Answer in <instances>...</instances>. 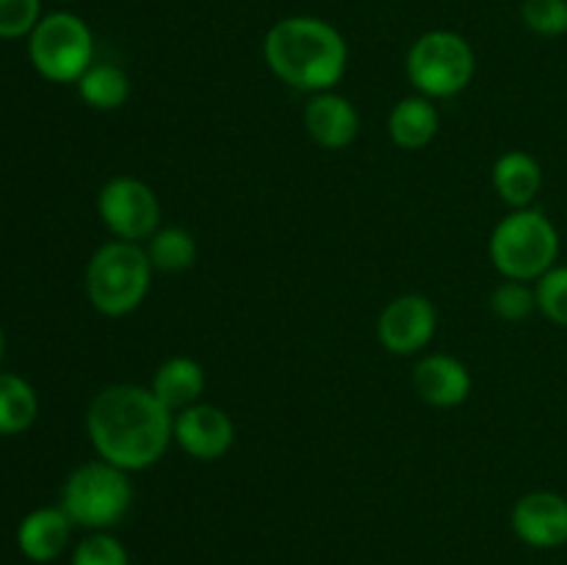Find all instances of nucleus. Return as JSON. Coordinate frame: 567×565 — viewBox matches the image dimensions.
<instances>
[{
  "label": "nucleus",
  "instance_id": "1",
  "mask_svg": "<svg viewBox=\"0 0 567 565\" xmlns=\"http://www.w3.org/2000/svg\"><path fill=\"white\" fill-rule=\"evenodd\" d=\"M86 432L100 460L131 474L164 458L175 441V413L150 388L120 382L94 393Z\"/></svg>",
  "mask_w": 567,
  "mask_h": 565
},
{
  "label": "nucleus",
  "instance_id": "2",
  "mask_svg": "<svg viewBox=\"0 0 567 565\" xmlns=\"http://www.w3.org/2000/svg\"><path fill=\"white\" fill-rule=\"evenodd\" d=\"M264 59L286 86L297 92H332L349 66V44L321 17L293 14L275 22L264 39Z\"/></svg>",
  "mask_w": 567,
  "mask_h": 565
},
{
  "label": "nucleus",
  "instance_id": "3",
  "mask_svg": "<svg viewBox=\"0 0 567 565\" xmlns=\"http://www.w3.org/2000/svg\"><path fill=\"white\" fill-rule=\"evenodd\" d=\"M559 230L540 208H515L491 233V260L504 280L537 282L557 266Z\"/></svg>",
  "mask_w": 567,
  "mask_h": 565
},
{
  "label": "nucleus",
  "instance_id": "4",
  "mask_svg": "<svg viewBox=\"0 0 567 565\" xmlns=\"http://www.w3.org/2000/svg\"><path fill=\"white\" fill-rule=\"evenodd\" d=\"M150 280L153 264L144 253V244L114 238L89 258L86 297L97 314L120 319L147 299Z\"/></svg>",
  "mask_w": 567,
  "mask_h": 565
},
{
  "label": "nucleus",
  "instance_id": "5",
  "mask_svg": "<svg viewBox=\"0 0 567 565\" xmlns=\"http://www.w3.org/2000/svg\"><path fill=\"white\" fill-rule=\"evenodd\" d=\"M131 502L133 485L127 471L105 460L78 465L61 485V510L70 515L72 524L92 532H105L120 524L131 510Z\"/></svg>",
  "mask_w": 567,
  "mask_h": 565
},
{
  "label": "nucleus",
  "instance_id": "6",
  "mask_svg": "<svg viewBox=\"0 0 567 565\" xmlns=\"http://www.w3.org/2000/svg\"><path fill=\"white\" fill-rule=\"evenodd\" d=\"M476 55L468 39L457 31H426L410 44L408 78L419 94L446 100L465 92L474 81Z\"/></svg>",
  "mask_w": 567,
  "mask_h": 565
},
{
  "label": "nucleus",
  "instance_id": "7",
  "mask_svg": "<svg viewBox=\"0 0 567 565\" xmlns=\"http://www.w3.org/2000/svg\"><path fill=\"white\" fill-rule=\"evenodd\" d=\"M28 59L44 81L78 83L94 64L92 28L72 11L44 14L28 33Z\"/></svg>",
  "mask_w": 567,
  "mask_h": 565
},
{
  "label": "nucleus",
  "instance_id": "8",
  "mask_svg": "<svg viewBox=\"0 0 567 565\" xmlns=\"http://www.w3.org/2000/svg\"><path fill=\"white\" fill-rule=\"evenodd\" d=\"M100 222L122 242L144 244L161 227L158 194L144 181L116 175L97 194Z\"/></svg>",
  "mask_w": 567,
  "mask_h": 565
},
{
  "label": "nucleus",
  "instance_id": "9",
  "mask_svg": "<svg viewBox=\"0 0 567 565\" xmlns=\"http://www.w3.org/2000/svg\"><path fill=\"white\" fill-rule=\"evenodd\" d=\"M437 310L424 294H404L388 302L377 319V336L391 355H419L435 338Z\"/></svg>",
  "mask_w": 567,
  "mask_h": 565
},
{
  "label": "nucleus",
  "instance_id": "10",
  "mask_svg": "<svg viewBox=\"0 0 567 565\" xmlns=\"http://www.w3.org/2000/svg\"><path fill=\"white\" fill-rule=\"evenodd\" d=\"M236 441V424L221 408L197 402L175 415V443L199 463L225 458Z\"/></svg>",
  "mask_w": 567,
  "mask_h": 565
},
{
  "label": "nucleus",
  "instance_id": "11",
  "mask_svg": "<svg viewBox=\"0 0 567 565\" xmlns=\"http://www.w3.org/2000/svg\"><path fill=\"white\" fill-rule=\"evenodd\" d=\"M513 530L532 548H559L567 543V499L554 491H532L513 507Z\"/></svg>",
  "mask_w": 567,
  "mask_h": 565
},
{
  "label": "nucleus",
  "instance_id": "12",
  "mask_svg": "<svg viewBox=\"0 0 567 565\" xmlns=\"http://www.w3.org/2000/svg\"><path fill=\"white\" fill-rule=\"evenodd\" d=\"M413 388L419 399H424L432 408H460L471 397L468 366L460 358L446 352H432L419 360L413 369Z\"/></svg>",
  "mask_w": 567,
  "mask_h": 565
},
{
  "label": "nucleus",
  "instance_id": "13",
  "mask_svg": "<svg viewBox=\"0 0 567 565\" xmlns=\"http://www.w3.org/2000/svg\"><path fill=\"white\" fill-rule=\"evenodd\" d=\"M302 120L308 136L324 150L349 147L360 133L358 109H354L352 100L336 92L310 94Z\"/></svg>",
  "mask_w": 567,
  "mask_h": 565
},
{
  "label": "nucleus",
  "instance_id": "14",
  "mask_svg": "<svg viewBox=\"0 0 567 565\" xmlns=\"http://www.w3.org/2000/svg\"><path fill=\"white\" fill-rule=\"evenodd\" d=\"M70 515L59 507H37L17 526V546L31 563H53L64 554L72 537Z\"/></svg>",
  "mask_w": 567,
  "mask_h": 565
},
{
  "label": "nucleus",
  "instance_id": "15",
  "mask_svg": "<svg viewBox=\"0 0 567 565\" xmlns=\"http://www.w3.org/2000/svg\"><path fill=\"white\" fill-rule=\"evenodd\" d=\"M493 188L509 208H529L543 188V166L524 150H507L493 164Z\"/></svg>",
  "mask_w": 567,
  "mask_h": 565
},
{
  "label": "nucleus",
  "instance_id": "16",
  "mask_svg": "<svg viewBox=\"0 0 567 565\" xmlns=\"http://www.w3.org/2000/svg\"><path fill=\"white\" fill-rule=\"evenodd\" d=\"M441 131V114L424 94H413L393 105L388 116V136L402 150H424Z\"/></svg>",
  "mask_w": 567,
  "mask_h": 565
},
{
  "label": "nucleus",
  "instance_id": "17",
  "mask_svg": "<svg viewBox=\"0 0 567 565\" xmlns=\"http://www.w3.org/2000/svg\"><path fill=\"white\" fill-rule=\"evenodd\" d=\"M150 391L161 399V404L181 413V410L192 408L199 402L205 391V371L203 366L186 355H175V358L164 360L158 371L153 374V386Z\"/></svg>",
  "mask_w": 567,
  "mask_h": 565
},
{
  "label": "nucleus",
  "instance_id": "18",
  "mask_svg": "<svg viewBox=\"0 0 567 565\" xmlns=\"http://www.w3.org/2000/svg\"><path fill=\"white\" fill-rule=\"evenodd\" d=\"M83 103L94 111H116L131 97V78L122 66L109 64V61H94L81 81L75 83Z\"/></svg>",
  "mask_w": 567,
  "mask_h": 565
},
{
  "label": "nucleus",
  "instance_id": "19",
  "mask_svg": "<svg viewBox=\"0 0 567 565\" xmlns=\"http://www.w3.org/2000/svg\"><path fill=\"white\" fill-rule=\"evenodd\" d=\"M37 415V388L14 371H0V435H20L31 430Z\"/></svg>",
  "mask_w": 567,
  "mask_h": 565
},
{
  "label": "nucleus",
  "instance_id": "20",
  "mask_svg": "<svg viewBox=\"0 0 567 565\" xmlns=\"http://www.w3.org/2000/svg\"><path fill=\"white\" fill-rule=\"evenodd\" d=\"M144 253H147L153 271H164V275H177V271L192 269L197 260V238L192 230L181 225L158 227L153 236L144 242Z\"/></svg>",
  "mask_w": 567,
  "mask_h": 565
},
{
  "label": "nucleus",
  "instance_id": "21",
  "mask_svg": "<svg viewBox=\"0 0 567 565\" xmlns=\"http://www.w3.org/2000/svg\"><path fill=\"white\" fill-rule=\"evenodd\" d=\"M491 310L504 321H524L537 310L535 286L524 280H504L493 288Z\"/></svg>",
  "mask_w": 567,
  "mask_h": 565
},
{
  "label": "nucleus",
  "instance_id": "22",
  "mask_svg": "<svg viewBox=\"0 0 567 565\" xmlns=\"http://www.w3.org/2000/svg\"><path fill=\"white\" fill-rule=\"evenodd\" d=\"M520 20L532 33L557 39L567 33V0H524Z\"/></svg>",
  "mask_w": 567,
  "mask_h": 565
},
{
  "label": "nucleus",
  "instance_id": "23",
  "mask_svg": "<svg viewBox=\"0 0 567 565\" xmlns=\"http://www.w3.org/2000/svg\"><path fill=\"white\" fill-rule=\"evenodd\" d=\"M535 297L537 310L551 325L567 327V264H557L535 282Z\"/></svg>",
  "mask_w": 567,
  "mask_h": 565
},
{
  "label": "nucleus",
  "instance_id": "24",
  "mask_svg": "<svg viewBox=\"0 0 567 565\" xmlns=\"http://www.w3.org/2000/svg\"><path fill=\"white\" fill-rule=\"evenodd\" d=\"M72 565H131L125 546L109 532H92L72 552Z\"/></svg>",
  "mask_w": 567,
  "mask_h": 565
},
{
  "label": "nucleus",
  "instance_id": "25",
  "mask_svg": "<svg viewBox=\"0 0 567 565\" xmlns=\"http://www.w3.org/2000/svg\"><path fill=\"white\" fill-rule=\"evenodd\" d=\"M42 20V0H0V39H20Z\"/></svg>",
  "mask_w": 567,
  "mask_h": 565
},
{
  "label": "nucleus",
  "instance_id": "26",
  "mask_svg": "<svg viewBox=\"0 0 567 565\" xmlns=\"http://www.w3.org/2000/svg\"><path fill=\"white\" fill-rule=\"evenodd\" d=\"M3 355H6V332L0 327V366H3Z\"/></svg>",
  "mask_w": 567,
  "mask_h": 565
}]
</instances>
